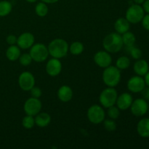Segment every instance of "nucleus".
Wrapping results in <instances>:
<instances>
[{
  "mask_svg": "<svg viewBox=\"0 0 149 149\" xmlns=\"http://www.w3.org/2000/svg\"><path fill=\"white\" fill-rule=\"evenodd\" d=\"M130 109L134 116L141 117L148 111V103L144 98H137L132 101Z\"/></svg>",
  "mask_w": 149,
  "mask_h": 149,
  "instance_id": "obj_10",
  "label": "nucleus"
},
{
  "mask_svg": "<svg viewBox=\"0 0 149 149\" xmlns=\"http://www.w3.org/2000/svg\"><path fill=\"white\" fill-rule=\"evenodd\" d=\"M126 49H127L128 53L130 55L133 59L138 60L142 57V51L140 48L136 47L135 46L132 47H126Z\"/></svg>",
  "mask_w": 149,
  "mask_h": 149,
  "instance_id": "obj_28",
  "label": "nucleus"
},
{
  "mask_svg": "<svg viewBox=\"0 0 149 149\" xmlns=\"http://www.w3.org/2000/svg\"><path fill=\"white\" fill-rule=\"evenodd\" d=\"M87 119L91 123L94 125H98L104 121L106 113L103 106L95 104L89 108L87 110Z\"/></svg>",
  "mask_w": 149,
  "mask_h": 149,
  "instance_id": "obj_7",
  "label": "nucleus"
},
{
  "mask_svg": "<svg viewBox=\"0 0 149 149\" xmlns=\"http://www.w3.org/2000/svg\"><path fill=\"white\" fill-rule=\"evenodd\" d=\"M130 59L127 56H121L116 60V66L120 71H122V70L127 69L130 65Z\"/></svg>",
  "mask_w": 149,
  "mask_h": 149,
  "instance_id": "obj_26",
  "label": "nucleus"
},
{
  "mask_svg": "<svg viewBox=\"0 0 149 149\" xmlns=\"http://www.w3.org/2000/svg\"><path fill=\"white\" fill-rule=\"evenodd\" d=\"M17 37L13 34L9 35V36H7V38H6V42H7V43L9 45H17Z\"/></svg>",
  "mask_w": 149,
  "mask_h": 149,
  "instance_id": "obj_33",
  "label": "nucleus"
},
{
  "mask_svg": "<svg viewBox=\"0 0 149 149\" xmlns=\"http://www.w3.org/2000/svg\"><path fill=\"white\" fill-rule=\"evenodd\" d=\"M144 80H145L146 85L149 87V71L147 72V74L144 76Z\"/></svg>",
  "mask_w": 149,
  "mask_h": 149,
  "instance_id": "obj_37",
  "label": "nucleus"
},
{
  "mask_svg": "<svg viewBox=\"0 0 149 149\" xmlns=\"http://www.w3.org/2000/svg\"><path fill=\"white\" fill-rule=\"evenodd\" d=\"M35 42L33 34L30 32H24L17 37V45L22 49H30Z\"/></svg>",
  "mask_w": 149,
  "mask_h": 149,
  "instance_id": "obj_14",
  "label": "nucleus"
},
{
  "mask_svg": "<svg viewBox=\"0 0 149 149\" xmlns=\"http://www.w3.org/2000/svg\"><path fill=\"white\" fill-rule=\"evenodd\" d=\"M103 47L109 53L119 52L124 47L122 35L116 32H112L106 35L103 40Z\"/></svg>",
  "mask_w": 149,
  "mask_h": 149,
  "instance_id": "obj_2",
  "label": "nucleus"
},
{
  "mask_svg": "<svg viewBox=\"0 0 149 149\" xmlns=\"http://www.w3.org/2000/svg\"><path fill=\"white\" fill-rule=\"evenodd\" d=\"M114 29L116 33L122 35L130 31V23L125 17H119L115 21Z\"/></svg>",
  "mask_w": 149,
  "mask_h": 149,
  "instance_id": "obj_19",
  "label": "nucleus"
},
{
  "mask_svg": "<svg viewBox=\"0 0 149 149\" xmlns=\"http://www.w3.org/2000/svg\"><path fill=\"white\" fill-rule=\"evenodd\" d=\"M141 93H142L143 96V98L149 101V87H148L147 88L145 87Z\"/></svg>",
  "mask_w": 149,
  "mask_h": 149,
  "instance_id": "obj_35",
  "label": "nucleus"
},
{
  "mask_svg": "<svg viewBox=\"0 0 149 149\" xmlns=\"http://www.w3.org/2000/svg\"><path fill=\"white\" fill-rule=\"evenodd\" d=\"M22 125L25 129H32L35 125L34 116L26 114L22 119Z\"/></svg>",
  "mask_w": 149,
  "mask_h": 149,
  "instance_id": "obj_27",
  "label": "nucleus"
},
{
  "mask_svg": "<svg viewBox=\"0 0 149 149\" xmlns=\"http://www.w3.org/2000/svg\"><path fill=\"white\" fill-rule=\"evenodd\" d=\"M18 60L20 65H23V66H28L33 61V59H32L31 56L29 53L21 54Z\"/></svg>",
  "mask_w": 149,
  "mask_h": 149,
  "instance_id": "obj_30",
  "label": "nucleus"
},
{
  "mask_svg": "<svg viewBox=\"0 0 149 149\" xmlns=\"http://www.w3.org/2000/svg\"><path fill=\"white\" fill-rule=\"evenodd\" d=\"M57 95L61 101L63 102V103H67L72 99L74 93H73L72 89L69 86L63 85L58 89Z\"/></svg>",
  "mask_w": 149,
  "mask_h": 149,
  "instance_id": "obj_16",
  "label": "nucleus"
},
{
  "mask_svg": "<svg viewBox=\"0 0 149 149\" xmlns=\"http://www.w3.org/2000/svg\"><path fill=\"white\" fill-rule=\"evenodd\" d=\"M141 23H142V26L146 30L148 31H149V14L147 13L146 15H144V17H143L142 20H141Z\"/></svg>",
  "mask_w": 149,
  "mask_h": 149,
  "instance_id": "obj_34",
  "label": "nucleus"
},
{
  "mask_svg": "<svg viewBox=\"0 0 149 149\" xmlns=\"http://www.w3.org/2000/svg\"><path fill=\"white\" fill-rule=\"evenodd\" d=\"M137 132L141 138H149V118H143L138 122Z\"/></svg>",
  "mask_w": 149,
  "mask_h": 149,
  "instance_id": "obj_20",
  "label": "nucleus"
},
{
  "mask_svg": "<svg viewBox=\"0 0 149 149\" xmlns=\"http://www.w3.org/2000/svg\"><path fill=\"white\" fill-rule=\"evenodd\" d=\"M94 62L97 66L105 68L111 65L112 57L107 51H98L94 55Z\"/></svg>",
  "mask_w": 149,
  "mask_h": 149,
  "instance_id": "obj_12",
  "label": "nucleus"
},
{
  "mask_svg": "<svg viewBox=\"0 0 149 149\" xmlns=\"http://www.w3.org/2000/svg\"><path fill=\"white\" fill-rule=\"evenodd\" d=\"M145 15V11L141 4H133L130 6L126 11L125 18L130 23L137 24L141 23Z\"/></svg>",
  "mask_w": 149,
  "mask_h": 149,
  "instance_id": "obj_5",
  "label": "nucleus"
},
{
  "mask_svg": "<svg viewBox=\"0 0 149 149\" xmlns=\"http://www.w3.org/2000/svg\"><path fill=\"white\" fill-rule=\"evenodd\" d=\"M48 11H49V9H48L47 4L43 1L37 3L35 7V13L40 17H45L48 14Z\"/></svg>",
  "mask_w": 149,
  "mask_h": 149,
  "instance_id": "obj_25",
  "label": "nucleus"
},
{
  "mask_svg": "<svg viewBox=\"0 0 149 149\" xmlns=\"http://www.w3.org/2000/svg\"><path fill=\"white\" fill-rule=\"evenodd\" d=\"M30 93H31V97H36V98H39L42 95V90H41L39 87H35V86L31 89Z\"/></svg>",
  "mask_w": 149,
  "mask_h": 149,
  "instance_id": "obj_32",
  "label": "nucleus"
},
{
  "mask_svg": "<svg viewBox=\"0 0 149 149\" xmlns=\"http://www.w3.org/2000/svg\"><path fill=\"white\" fill-rule=\"evenodd\" d=\"M107 114L110 119L116 120V119L119 118V115H120V110H119V109L117 106L114 105V106H112L111 107L108 108Z\"/></svg>",
  "mask_w": 149,
  "mask_h": 149,
  "instance_id": "obj_29",
  "label": "nucleus"
},
{
  "mask_svg": "<svg viewBox=\"0 0 149 149\" xmlns=\"http://www.w3.org/2000/svg\"><path fill=\"white\" fill-rule=\"evenodd\" d=\"M35 125L39 127L44 128L47 127L50 124L52 118L48 113L46 112H39L35 116Z\"/></svg>",
  "mask_w": 149,
  "mask_h": 149,
  "instance_id": "obj_18",
  "label": "nucleus"
},
{
  "mask_svg": "<svg viewBox=\"0 0 149 149\" xmlns=\"http://www.w3.org/2000/svg\"><path fill=\"white\" fill-rule=\"evenodd\" d=\"M25 1H26L27 2H29V3H35V2H36L38 0H25Z\"/></svg>",
  "mask_w": 149,
  "mask_h": 149,
  "instance_id": "obj_40",
  "label": "nucleus"
},
{
  "mask_svg": "<svg viewBox=\"0 0 149 149\" xmlns=\"http://www.w3.org/2000/svg\"><path fill=\"white\" fill-rule=\"evenodd\" d=\"M42 104L39 98L31 97L25 101L23 109L26 114L35 116L36 114L41 112Z\"/></svg>",
  "mask_w": 149,
  "mask_h": 149,
  "instance_id": "obj_8",
  "label": "nucleus"
},
{
  "mask_svg": "<svg viewBox=\"0 0 149 149\" xmlns=\"http://www.w3.org/2000/svg\"><path fill=\"white\" fill-rule=\"evenodd\" d=\"M29 54L33 61L36 63L45 62L49 55L47 47L42 43L33 44L30 48Z\"/></svg>",
  "mask_w": 149,
  "mask_h": 149,
  "instance_id": "obj_6",
  "label": "nucleus"
},
{
  "mask_svg": "<svg viewBox=\"0 0 149 149\" xmlns=\"http://www.w3.org/2000/svg\"><path fill=\"white\" fill-rule=\"evenodd\" d=\"M148 111H149V104H148Z\"/></svg>",
  "mask_w": 149,
  "mask_h": 149,
  "instance_id": "obj_41",
  "label": "nucleus"
},
{
  "mask_svg": "<svg viewBox=\"0 0 149 149\" xmlns=\"http://www.w3.org/2000/svg\"><path fill=\"white\" fill-rule=\"evenodd\" d=\"M20 48L17 45H10L6 50V57L10 61H15L19 59L21 55Z\"/></svg>",
  "mask_w": 149,
  "mask_h": 149,
  "instance_id": "obj_21",
  "label": "nucleus"
},
{
  "mask_svg": "<svg viewBox=\"0 0 149 149\" xmlns=\"http://www.w3.org/2000/svg\"><path fill=\"white\" fill-rule=\"evenodd\" d=\"M13 10V5L11 2L7 0L0 1V17L7 16Z\"/></svg>",
  "mask_w": 149,
  "mask_h": 149,
  "instance_id": "obj_23",
  "label": "nucleus"
},
{
  "mask_svg": "<svg viewBox=\"0 0 149 149\" xmlns=\"http://www.w3.org/2000/svg\"><path fill=\"white\" fill-rule=\"evenodd\" d=\"M133 1L135 2V4H142L145 1V0H133Z\"/></svg>",
  "mask_w": 149,
  "mask_h": 149,
  "instance_id": "obj_39",
  "label": "nucleus"
},
{
  "mask_svg": "<svg viewBox=\"0 0 149 149\" xmlns=\"http://www.w3.org/2000/svg\"><path fill=\"white\" fill-rule=\"evenodd\" d=\"M117 97L118 93L115 87H108L100 93L99 96V102L103 108L108 109L111 106L116 105Z\"/></svg>",
  "mask_w": 149,
  "mask_h": 149,
  "instance_id": "obj_4",
  "label": "nucleus"
},
{
  "mask_svg": "<svg viewBox=\"0 0 149 149\" xmlns=\"http://www.w3.org/2000/svg\"><path fill=\"white\" fill-rule=\"evenodd\" d=\"M102 79L107 87H116L121 81V71L116 66L109 65L103 70Z\"/></svg>",
  "mask_w": 149,
  "mask_h": 149,
  "instance_id": "obj_3",
  "label": "nucleus"
},
{
  "mask_svg": "<svg viewBox=\"0 0 149 149\" xmlns=\"http://www.w3.org/2000/svg\"><path fill=\"white\" fill-rule=\"evenodd\" d=\"M41 1L46 3V4H55V3L58 2L59 0H41Z\"/></svg>",
  "mask_w": 149,
  "mask_h": 149,
  "instance_id": "obj_38",
  "label": "nucleus"
},
{
  "mask_svg": "<svg viewBox=\"0 0 149 149\" xmlns=\"http://www.w3.org/2000/svg\"><path fill=\"white\" fill-rule=\"evenodd\" d=\"M35 77L30 71H23L18 77V84L20 88L23 91H30L35 86Z\"/></svg>",
  "mask_w": 149,
  "mask_h": 149,
  "instance_id": "obj_9",
  "label": "nucleus"
},
{
  "mask_svg": "<svg viewBox=\"0 0 149 149\" xmlns=\"http://www.w3.org/2000/svg\"><path fill=\"white\" fill-rule=\"evenodd\" d=\"M122 42H123L124 46L125 47H132L134 46L136 42V37L135 34L130 31H127L126 33L122 34Z\"/></svg>",
  "mask_w": 149,
  "mask_h": 149,
  "instance_id": "obj_22",
  "label": "nucleus"
},
{
  "mask_svg": "<svg viewBox=\"0 0 149 149\" xmlns=\"http://www.w3.org/2000/svg\"><path fill=\"white\" fill-rule=\"evenodd\" d=\"M146 82L143 77L141 76H134L128 80L127 87L128 90L132 93H139L143 90L146 87Z\"/></svg>",
  "mask_w": 149,
  "mask_h": 149,
  "instance_id": "obj_11",
  "label": "nucleus"
},
{
  "mask_svg": "<svg viewBox=\"0 0 149 149\" xmlns=\"http://www.w3.org/2000/svg\"><path fill=\"white\" fill-rule=\"evenodd\" d=\"M133 101L132 95L129 93H123L118 95L116 105L120 111H126L130 108Z\"/></svg>",
  "mask_w": 149,
  "mask_h": 149,
  "instance_id": "obj_15",
  "label": "nucleus"
},
{
  "mask_svg": "<svg viewBox=\"0 0 149 149\" xmlns=\"http://www.w3.org/2000/svg\"><path fill=\"white\" fill-rule=\"evenodd\" d=\"M103 126L108 132H113L116 129V123L113 119H104L103 121Z\"/></svg>",
  "mask_w": 149,
  "mask_h": 149,
  "instance_id": "obj_31",
  "label": "nucleus"
},
{
  "mask_svg": "<svg viewBox=\"0 0 149 149\" xmlns=\"http://www.w3.org/2000/svg\"><path fill=\"white\" fill-rule=\"evenodd\" d=\"M142 4V7L143 8L145 13H148L149 14V0H145V1Z\"/></svg>",
  "mask_w": 149,
  "mask_h": 149,
  "instance_id": "obj_36",
  "label": "nucleus"
},
{
  "mask_svg": "<svg viewBox=\"0 0 149 149\" xmlns=\"http://www.w3.org/2000/svg\"><path fill=\"white\" fill-rule=\"evenodd\" d=\"M68 47L69 46L68 42L65 39L61 38L52 40L47 46L49 55H51L52 58L58 59L66 56L68 52Z\"/></svg>",
  "mask_w": 149,
  "mask_h": 149,
  "instance_id": "obj_1",
  "label": "nucleus"
},
{
  "mask_svg": "<svg viewBox=\"0 0 149 149\" xmlns=\"http://www.w3.org/2000/svg\"><path fill=\"white\" fill-rule=\"evenodd\" d=\"M133 70L136 75L144 77L149 71L148 62L146 60L141 59V58L137 60L133 65Z\"/></svg>",
  "mask_w": 149,
  "mask_h": 149,
  "instance_id": "obj_17",
  "label": "nucleus"
},
{
  "mask_svg": "<svg viewBox=\"0 0 149 149\" xmlns=\"http://www.w3.org/2000/svg\"><path fill=\"white\" fill-rule=\"evenodd\" d=\"M84 49V46L81 42H74L70 45L68 47V51L73 55H79L83 52Z\"/></svg>",
  "mask_w": 149,
  "mask_h": 149,
  "instance_id": "obj_24",
  "label": "nucleus"
},
{
  "mask_svg": "<svg viewBox=\"0 0 149 149\" xmlns=\"http://www.w3.org/2000/svg\"><path fill=\"white\" fill-rule=\"evenodd\" d=\"M62 63L61 62L60 59L52 58L47 63L45 70H46V72L48 75L55 77L61 74V71H62Z\"/></svg>",
  "mask_w": 149,
  "mask_h": 149,
  "instance_id": "obj_13",
  "label": "nucleus"
}]
</instances>
